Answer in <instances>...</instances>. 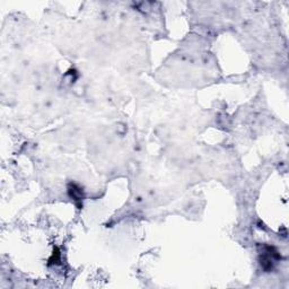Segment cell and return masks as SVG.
I'll return each mask as SVG.
<instances>
[{"label":"cell","instance_id":"6da1fadb","mask_svg":"<svg viewBox=\"0 0 289 289\" xmlns=\"http://www.w3.org/2000/svg\"><path fill=\"white\" fill-rule=\"evenodd\" d=\"M279 254L278 252L274 250L273 247L267 246L263 251V253L261 254V265L263 267V269L266 270H270L272 269V266L276 260H279Z\"/></svg>","mask_w":289,"mask_h":289}]
</instances>
